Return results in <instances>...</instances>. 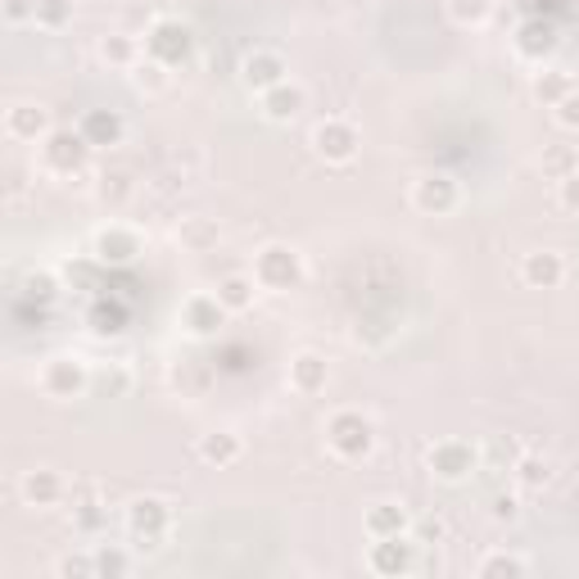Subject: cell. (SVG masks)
Masks as SVG:
<instances>
[{
    "instance_id": "1",
    "label": "cell",
    "mask_w": 579,
    "mask_h": 579,
    "mask_svg": "<svg viewBox=\"0 0 579 579\" xmlns=\"http://www.w3.org/2000/svg\"><path fill=\"white\" fill-rule=\"evenodd\" d=\"M254 281L263 286V290H272V294H286V290H299L303 286V277H308V267H303V254L294 249V245H281V241H272V245H263L258 254H254Z\"/></svg>"
},
{
    "instance_id": "2",
    "label": "cell",
    "mask_w": 579,
    "mask_h": 579,
    "mask_svg": "<svg viewBox=\"0 0 579 579\" xmlns=\"http://www.w3.org/2000/svg\"><path fill=\"white\" fill-rule=\"evenodd\" d=\"M326 448L339 461H367L376 453V426H371V416H363L354 408L331 412V421H326Z\"/></svg>"
},
{
    "instance_id": "3",
    "label": "cell",
    "mask_w": 579,
    "mask_h": 579,
    "mask_svg": "<svg viewBox=\"0 0 579 579\" xmlns=\"http://www.w3.org/2000/svg\"><path fill=\"white\" fill-rule=\"evenodd\" d=\"M36 390H42L46 399H82L91 390V367L77 358V354H55L42 363V371H36Z\"/></svg>"
},
{
    "instance_id": "4",
    "label": "cell",
    "mask_w": 579,
    "mask_h": 579,
    "mask_svg": "<svg viewBox=\"0 0 579 579\" xmlns=\"http://www.w3.org/2000/svg\"><path fill=\"white\" fill-rule=\"evenodd\" d=\"M476 467H480V448H476L471 439L448 435V439H435V444L426 448V471H431L435 480H444V485H461Z\"/></svg>"
},
{
    "instance_id": "5",
    "label": "cell",
    "mask_w": 579,
    "mask_h": 579,
    "mask_svg": "<svg viewBox=\"0 0 579 579\" xmlns=\"http://www.w3.org/2000/svg\"><path fill=\"white\" fill-rule=\"evenodd\" d=\"M168 530H172V508L164 503V498H154V493L132 498V508H127V534L136 538V548L154 553L168 538Z\"/></svg>"
},
{
    "instance_id": "6",
    "label": "cell",
    "mask_w": 579,
    "mask_h": 579,
    "mask_svg": "<svg viewBox=\"0 0 579 579\" xmlns=\"http://www.w3.org/2000/svg\"><path fill=\"white\" fill-rule=\"evenodd\" d=\"M358 149H363V132L349 119H322L313 127V154H318L322 164H331V168L354 164Z\"/></svg>"
},
{
    "instance_id": "7",
    "label": "cell",
    "mask_w": 579,
    "mask_h": 579,
    "mask_svg": "<svg viewBox=\"0 0 579 579\" xmlns=\"http://www.w3.org/2000/svg\"><path fill=\"white\" fill-rule=\"evenodd\" d=\"M196 51V32H190L181 19H154L149 32H145V55L159 59L168 68H181Z\"/></svg>"
},
{
    "instance_id": "8",
    "label": "cell",
    "mask_w": 579,
    "mask_h": 579,
    "mask_svg": "<svg viewBox=\"0 0 579 579\" xmlns=\"http://www.w3.org/2000/svg\"><path fill=\"white\" fill-rule=\"evenodd\" d=\"M91 159V145L77 127H55L46 141H42V168L55 172V177H73L82 172Z\"/></svg>"
},
{
    "instance_id": "9",
    "label": "cell",
    "mask_w": 579,
    "mask_h": 579,
    "mask_svg": "<svg viewBox=\"0 0 579 579\" xmlns=\"http://www.w3.org/2000/svg\"><path fill=\"white\" fill-rule=\"evenodd\" d=\"M408 200H412L416 213H426V218H448L461 204V186L448 172H421L412 181V196Z\"/></svg>"
},
{
    "instance_id": "10",
    "label": "cell",
    "mask_w": 579,
    "mask_h": 579,
    "mask_svg": "<svg viewBox=\"0 0 579 579\" xmlns=\"http://www.w3.org/2000/svg\"><path fill=\"white\" fill-rule=\"evenodd\" d=\"M141 254V231L127 222H109L91 236V258L100 267H127Z\"/></svg>"
},
{
    "instance_id": "11",
    "label": "cell",
    "mask_w": 579,
    "mask_h": 579,
    "mask_svg": "<svg viewBox=\"0 0 579 579\" xmlns=\"http://www.w3.org/2000/svg\"><path fill=\"white\" fill-rule=\"evenodd\" d=\"M51 132H55V123H51V109H46V104H36V100H14V104L5 109V136H10L14 145H42Z\"/></svg>"
},
{
    "instance_id": "12",
    "label": "cell",
    "mask_w": 579,
    "mask_h": 579,
    "mask_svg": "<svg viewBox=\"0 0 579 579\" xmlns=\"http://www.w3.org/2000/svg\"><path fill=\"white\" fill-rule=\"evenodd\" d=\"M416 561V544L408 534H394V538H371V548H367V570L380 575V579H399L408 575Z\"/></svg>"
},
{
    "instance_id": "13",
    "label": "cell",
    "mask_w": 579,
    "mask_h": 579,
    "mask_svg": "<svg viewBox=\"0 0 579 579\" xmlns=\"http://www.w3.org/2000/svg\"><path fill=\"white\" fill-rule=\"evenodd\" d=\"M290 77V64H286V55L281 51H249L245 59H241V82H245V91H254V96H263V91H272V87H281Z\"/></svg>"
},
{
    "instance_id": "14",
    "label": "cell",
    "mask_w": 579,
    "mask_h": 579,
    "mask_svg": "<svg viewBox=\"0 0 579 579\" xmlns=\"http://www.w3.org/2000/svg\"><path fill=\"white\" fill-rule=\"evenodd\" d=\"M226 303L218 299V294H209V290H196V294H186V303H181V326L196 335V339H209V335H218L222 326H226Z\"/></svg>"
},
{
    "instance_id": "15",
    "label": "cell",
    "mask_w": 579,
    "mask_h": 579,
    "mask_svg": "<svg viewBox=\"0 0 579 579\" xmlns=\"http://www.w3.org/2000/svg\"><path fill=\"white\" fill-rule=\"evenodd\" d=\"M19 498H23L27 508H59L64 498H68V480L55 467H32L19 480Z\"/></svg>"
},
{
    "instance_id": "16",
    "label": "cell",
    "mask_w": 579,
    "mask_h": 579,
    "mask_svg": "<svg viewBox=\"0 0 579 579\" xmlns=\"http://www.w3.org/2000/svg\"><path fill=\"white\" fill-rule=\"evenodd\" d=\"M557 23L553 19H525L521 27H516V36H512V46H516V55L521 59H530V64H544V59H553L557 55Z\"/></svg>"
},
{
    "instance_id": "17",
    "label": "cell",
    "mask_w": 579,
    "mask_h": 579,
    "mask_svg": "<svg viewBox=\"0 0 579 579\" xmlns=\"http://www.w3.org/2000/svg\"><path fill=\"white\" fill-rule=\"evenodd\" d=\"M286 380H290V390L299 399H318V394H326V385H331V363L322 354H313V349H303V354L290 358Z\"/></svg>"
},
{
    "instance_id": "18",
    "label": "cell",
    "mask_w": 579,
    "mask_h": 579,
    "mask_svg": "<svg viewBox=\"0 0 579 579\" xmlns=\"http://www.w3.org/2000/svg\"><path fill=\"white\" fill-rule=\"evenodd\" d=\"M521 281L530 290H557L566 281V254L561 249H530L521 258Z\"/></svg>"
},
{
    "instance_id": "19",
    "label": "cell",
    "mask_w": 579,
    "mask_h": 579,
    "mask_svg": "<svg viewBox=\"0 0 579 579\" xmlns=\"http://www.w3.org/2000/svg\"><path fill=\"white\" fill-rule=\"evenodd\" d=\"M258 109H263V119H267V123H294L299 113L308 109V91H303V82L286 77L281 87H272V91H263V96H258Z\"/></svg>"
},
{
    "instance_id": "20",
    "label": "cell",
    "mask_w": 579,
    "mask_h": 579,
    "mask_svg": "<svg viewBox=\"0 0 579 579\" xmlns=\"http://www.w3.org/2000/svg\"><path fill=\"white\" fill-rule=\"evenodd\" d=\"M77 132L87 136L91 149H113V145H123L127 123H123L119 109H87L82 119H77Z\"/></svg>"
},
{
    "instance_id": "21",
    "label": "cell",
    "mask_w": 579,
    "mask_h": 579,
    "mask_svg": "<svg viewBox=\"0 0 579 579\" xmlns=\"http://www.w3.org/2000/svg\"><path fill=\"white\" fill-rule=\"evenodd\" d=\"M412 530V516L403 503H390V498H380L363 512V534L367 538H394V534H408Z\"/></svg>"
},
{
    "instance_id": "22",
    "label": "cell",
    "mask_w": 579,
    "mask_h": 579,
    "mask_svg": "<svg viewBox=\"0 0 579 579\" xmlns=\"http://www.w3.org/2000/svg\"><path fill=\"white\" fill-rule=\"evenodd\" d=\"M196 453H200L204 467H218L222 471V467H236V461L245 457V439L236 431H209V435H200Z\"/></svg>"
},
{
    "instance_id": "23",
    "label": "cell",
    "mask_w": 579,
    "mask_h": 579,
    "mask_svg": "<svg viewBox=\"0 0 579 579\" xmlns=\"http://www.w3.org/2000/svg\"><path fill=\"white\" fill-rule=\"evenodd\" d=\"M177 241H181L186 254H213L222 245V226L213 218H181Z\"/></svg>"
},
{
    "instance_id": "24",
    "label": "cell",
    "mask_w": 579,
    "mask_h": 579,
    "mask_svg": "<svg viewBox=\"0 0 579 579\" xmlns=\"http://www.w3.org/2000/svg\"><path fill=\"white\" fill-rule=\"evenodd\" d=\"M213 294L226 303V313H249L254 299L263 294V286L254 281V272H231V277H222V281H218V290H213Z\"/></svg>"
},
{
    "instance_id": "25",
    "label": "cell",
    "mask_w": 579,
    "mask_h": 579,
    "mask_svg": "<svg viewBox=\"0 0 579 579\" xmlns=\"http://www.w3.org/2000/svg\"><path fill=\"white\" fill-rule=\"evenodd\" d=\"M100 59L109 68H119V73H132L145 55H141V42L132 32H109V36H100Z\"/></svg>"
},
{
    "instance_id": "26",
    "label": "cell",
    "mask_w": 579,
    "mask_h": 579,
    "mask_svg": "<svg viewBox=\"0 0 579 579\" xmlns=\"http://www.w3.org/2000/svg\"><path fill=\"white\" fill-rule=\"evenodd\" d=\"M570 91H575V82H570L566 68H544V73H534V82H530V96L544 109H557Z\"/></svg>"
},
{
    "instance_id": "27",
    "label": "cell",
    "mask_w": 579,
    "mask_h": 579,
    "mask_svg": "<svg viewBox=\"0 0 579 579\" xmlns=\"http://www.w3.org/2000/svg\"><path fill=\"white\" fill-rule=\"evenodd\" d=\"M127 77H132V87H136L141 96H149V100H154V96H164V91L172 87V68L159 64V59H149V55H145Z\"/></svg>"
},
{
    "instance_id": "28",
    "label": "cell",
    "mask_w": 579,
    "mask_h": 579,
    "mask_svg": "<svg viewBox=\"0 0 579 579\" xmlns=\"http://www.w3.org/2000/svg\"><path fill=\"white\" fill-rule=\"evenodd\" d=\"M476 575L480 579H521V575H530V561L525 557H516V553H485L480 557V566H476Z\"/></svg>"
},
{
    "instance_id": "29",
    "label": "cell",
    "mask_w": 579,
    "mask_h": 579,
    "mask_svg": "<svg viewBox=\"0 0 579 579\" xmlns=\"http://www.w3.org/2000/svg\"><path fill=\"white\" fill-rule=\"evenodd\" d=\"M132 196H136V181H132L127 172H100V177H96V200H100V204L123 209Z\"/></svg>"
},
{
    "instance_id": "30",
    "label": "cell",
    "mask_w": 579,
    "mask_h": 579,
    "mask_svg": "<svg viewBox=\"0 0 579 579\" xmlns=\"http://www.w3.org/2000/svg\"><path fill=\"white\" fill-rule=\"evenodd\" d=\"M538 168H544L548 181H561L579 168V149L575 145H544V154H538Z\"/></svg>"
},
{
    "instance_id": "31",
    "label": "cell",
    "mask_w": 579,
    "mask_h": 579,
    "mask_svg": "<svg viewBox=\"0 0 579 579\" xmlns=\"http://www.w3.org/2000/svg\"><path fill=\"white\" fill-rule=\"evenodd\" d=\"M444 5H448V19H453L457 27H480V23L493 19L498 0H444Z\"/></svg>"
},
{
    "instance_id": "32",
    "label": "cell",
    "mask_w": 579,
    "mask_h": 579,
    "mask_svg": "<svg viewBox=\"0 0 579 579\" xmlns=\"http://www.w3.org/2000/svg\"><path fill=\"white\" fill-rule=\"evenodd\" d=\"M36 27H46V32H59L73 23V0H36V14H32Z\"/></svg>"
},
{
    "instance_id": "33",
    "label": "cell",
    "mask_w": 579,
    "mask_h": 579,
    "mask_svg": "<svg viewBox=\"0 0 579 579\" xmlns=\"http://www.w3.org/2000/svg\"><path fill=\"white\" fill-rule=\"evenodd\" d=\"M553 480V467L544 457H516V485L521 489H544Z\"/></svg>"
},
{
    "instance_id": "34",
    "label": "cell",
    "mask_w": 579,
    "mask_h": 579,
    "mask_svg": "<svg viewBox=\"0 0 579 579\" xmlns=\"http://www.w3.org/2000/svg\"><path fill=\"white\" fill-rule=\"evenodd\" d=\"M55 575L59 579H91L96 575V553H68V557H59Z\"/></svg>"
},
{
    "instance_id": "35",
    "label": "cell",
    "mask_w": 579,
    "mask_h": 579,
    "mask_svg": "<svg viewBox=\"0 0 579 579\" xmlns=\"http://www.w3.org/2000/svg\"><path fill=\"white\" fill-rule=\"evenodd\" d=\"M132 557L123 548H96V575H127Z\"/></svg>"
},
{
    "instance_id": "36",
    "label": "cell",
    "mask_w": 579,
    "mask_h": 579,
    "mask_svg": "<svg viewBox=\"0 0 579 579\" xmlns=\"http://www.w3.org/2000/svg\"><path fill=\"white\" fill-rule=\"evenodd\" d=\"M553 119H557L561 132H579V91H570V96L553 109Z\"/></svg>"
},
{
    "instance_id": "37",
    "label": "cell",
    "mask_w": 579,
    "mask_h": 579,
    "mask_svg": "<svg viewBox=\"0 0 579 579\" xmlns=\"http://www.w3.org/2000/svg\"><path fill=\"white\" fill-rule=\"evenodd\" d=\"M557 204H561L566 213H575V218H579V168H575L570 177H561V181H557Z\"/></svg>"
},
{
    "instance_id": "38",
    "label": "cell",
    "mask_w": 579,
    "mask_h": 579,
    "mask_svg": "<svg viewBox=\"0 0 579 579\" xmlns=\"http://www.w3.org/2000/svg\"><path fill=\"white\" fill-rule=\"evenodd\" d=\"M27 299H36V303H51L55 299V277H27Z\"/></svg>"
},
{
    "instance_id": "39",
    "label": "cell",
    "mask_w": 579,
    "mask_h": 579,
    "mask_svg": "<svg viewBox=\"0 0 579 579\" xmlns=\"http://www.w3.org/2000/svg\"><path fill=\"white\" fill-rule=\"evenodd\" d=\"M0 10H5V19H10V23H32V14H36V0H5V5H0Z\"/></svg>"
},
{
    "instance_id": "40",
    "label": "cell",
    "mask_w": 579,
    "mask_h": 579,
    "mask_svg": "<svg viewBox=\"0 0 579 579\" xmlns=\"http://www.w3.org/2000/svg\"><path fill=\"white\" fill-rule=\"evenodd\" d=\"M516 516H521L516 493H498V498H493V521H516Z\"/></svg>"
},
{
    "instance_id": "41",
    "label": "cell",
    "mask_w": 579,
    "mask_h": 579,
    "mask_svg": "<svg viewBox=\"0 0 579 579\" xmlns=\"http://www.w3.org/2000/svg\"><path fill=\"white\" fill-rule=\"evenodd\" d=\"M77 525H82V530H100L104 525L100 503H82V508H77Z\"/></svg>"
},
{
    "instance_id": "42",
    "label": "cell",
    "mask_w": 579,
    "mask_h": 579,
    "mask_svg": "<svg viewBox=\"0 0 579 579\" xmlns=\"http://www.w3.org/2000/svg\"><path fill=\"white\" fill-rule=\"evenodd\" d=\"M421 534H426V538H444V525L439 521H426V525H421Z\"/></svg>"
}]
</instances>
